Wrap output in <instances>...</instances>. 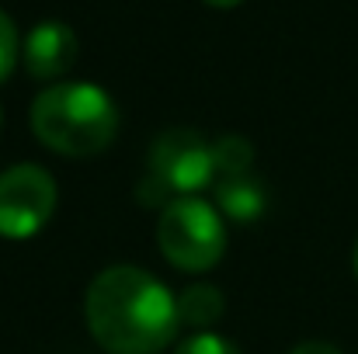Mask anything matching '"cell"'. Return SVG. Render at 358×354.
Wrapping results in <instances>:
<instances>
[{"instance_id":"cell-4","label":"cell","mask_w":358,"mask_h":354,"mask_svg":"<svg viewBox=\"0 0 358 354\" xmlns=\"http://www.w3.org/2000/svg\"><path fill=\"white\" fill-rule=\"evenodd\" d=\"M150 177H157L174 198H195V191L216 181L213 142L195 128H167L150 146Z\"/></svg>"},{"instance_id":"cell-6","label":"cell","mask_w":358,"mask_h":354,"mask_svg":"<svg viewBox=\"0 0 358 354\" xmlns=\"http://www.w3.org/2000/svg\"><path fill=\"white\" fill-rule=\"evenodd\" d=\"M77 52H80V42H77L73 28L63 21H42L21 42L24 70L35 80H56V77L70 73L77 63Z\"/></svg>"},{"instance_id":"cell-8","label":"cell","mask_w":358,"mask_h":354,"mask_svg":"<svg viewBox=\"0 0 358 354\" xmlns=\"http://www.w3.org/2000/svg\"><path fill=\"white\" fill-rule=\"evenodd\" d=\"M223 309H227L223 292H220L216 285H206V281L188 285V288L178 295V320L188 323V327H199V330L213 327V323L223 316Z\"/></svg>"},{"instance_id":"cell-14","label":"cell","mask_w":358,"mask_h":354,"mask_svg":"<svg viewBox=\"0 0 358 354\" xmlns=\"http://www.w3.org/2000/svg\"><path fill=\"white\" fill-rule=\"evenodd\" d=\"M355 274H358V243H355Z\"/></svg>"},{"instance_id":"cell-11","label":"cell","mask_w":358,"mask_h":354,"mask_svg":"<svg viewBox=\"0 0 358 354\" xmlns=\"http://www.w3.org/2000/svg\"><path fill=\"white\" fill-rule=\"evenodd\" d=\"M178 354H240V348L234 341H227V337H220V334H209V330H202V334H192Z\"/></svg>"},{"instance_id":"cell-13","label":"cell","mask_w":358,"mask_h":354,"mask_svg":"<svg viewBox=\"0 0 358 354\" xmlns=\"http://www.w3.org/2000/svg\"><path fill=\"white\" fill-rule=\"evenodd\" d=\"M209 7H237V3H243V0H206Z\"/></svg>"},{"instance_id":"cell-12","label":"cell","mask_w":358,"mask_h":354,"mask_svg":"<svg viewBox=\"0 0 358 354\" xmlns=\"http://www.w3.org/2000/svg\"><path fill=\"white\" fill-rule=\"evenodd\" d=\"M289 354H341V351H338V348H331V344H324V341H310V344L292 348Z\"/></svg>"},{"instance_id":"cell-7","label":"cell","mask_w":358,"mask_h":354,"mask_svg":"<svg viewBox=\"0 0 358 354\" xmlns=\"http://www.w3.org/2000/svg\"><path fill=\"white\" fill-rule=\"evenodd\" d=\"M268 209V191L261 181H254L250 174L243 177H220L216 181V212L234 219L240 226H250L264 216Z\"/></svg>"},{"instance_id":"cell-5","label":"cell","mask_w":358,"mask_h":354,"mask_svg":"<svg viewBox=\"0 0 358 354\" xmlns=\"http://www.w3.org/2000/svg\"><path fill=\"white\" fill-rule=\"evenodd\" d=\"M56 212V181L35 163H17L0 174V236L28 239Z\"/></svg>"},{"instance_id":"cell-2","label":"cell","mask_w":358,"mask_h":354,"mask_svg":"<svg viewBox=\"0 0 358 354\" xmlns=\"http://www.w3.org/2000/svg\"><path fill=\"white\" fill-rule=\"evenodd\" d=\"M31 132L63 156H94L119 132V108L98 84H56L31 101Z\"/></svg>"},{"instance_id":"cell-10","label":"cell","mask_w":358,"mask_h":354,"mask_svg":"<svg viewBox=\"0 0 358 354\" xmlns=\"http://www.w3.org/2000/svg\"><path fill=\"white\" fill-rule=\"evenodd\" d=\"M17 56H21V45H17V28H14V21L0 10V84L10 77V70H14Z\"/></svg>"},{"instance_id":"cell-3","label":"cell","mask_w":358,"mask_h":354,"mask_svg":"<svg viewBox=\"0 0 358 354\" xmlns=\"http://www.w3.org/2000/svg\"><path fill=\"white\" fill-rule=\"evenodd\" d=\"M157 243H160V253L174 267L209 271L220 264L227 250L223 216L202 198H174L167 209H160Z\"/></svg>"},{"instance_id":"cell-1","label":"cell","mask_w":358,"mask_h":354,"mask_svg":"<svg viewBox=\"0 0 358 354\" xmlns=\"http://www.w3.org/2000/svg\"><path fill=\"white\" fill-rule=\"evenodd\" d=\"M84 316L94 341L108 354H157L181 327L178 295L132 264H115L94 274L84 295Z\"/></svg>"},{"instance_id":"cell-15","label":"cell","mask_w":358,"mask_h":354,"mask_svg":"<svg viewBox=\"0 0 358 354\" xmlns=\"http://www.w3.org/2000/svg\"><path fill=\"white\" fill-rule=\"evenodd\" d=\"M0 121H3V112H0Z\"/></svg>"},{"instance_id":"cell-9","label":"cell","mask_w":358,"mask_h":354,"mask_svg":"<svg viewBox=\"0 0 358 354\" xmlns=\"http://www.w3.org/2000/svg\"><path fill=\"white\" fill-rule=\"evenodd\" d=\"M213 163H216V177H243L250 174L254 146L243 135H223L220 142H213Z\"/></svg>"}]
</instances>
